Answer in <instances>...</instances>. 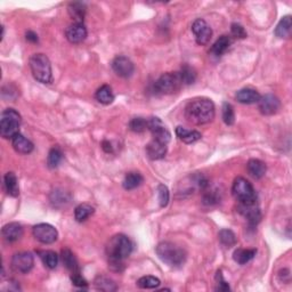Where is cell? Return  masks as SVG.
Returning <instances> with one entry per match:
<instances>
[{"label": "cell", "instance_id": "obj_16", "mask_svg": "<svg viewBox=\"0 0 292 292\" xmlns=\"http://www.w3.org/2000/svg\"><path fill=\"white\" fill-rule=\"evenodd\" d=\"M1 234L7 242H16L23 236V227L18 222H9V224L3 226Z\"/></svg>", "mask_w": 292, "mask_h": 292}, {"label": "cell", "instance_id": "obj_33", "mask_svg": "<svg viewBox=\"0 0 292 292\" xmlns=\"http://www.w3.org/2000/svg\"><path fill=\"white\" fill-rule=\"evenodd\" d=\"M63 160V153H62L61 148L57 147V146H54V147L50 149L48 153V158H47V164L50 169H55L60 166V163Z\"/></svg>", "mask_w": 292, "mask_h": 292}, {"label": "cell", "instance_id": "obj_32", "mask_svg": "<svg viewBox=\"0 0 292 292\" xmlns=\"http://www.w3.org/2000/svg\"><path fill=\"white\" fill-rule=\"evenodd\" d=\"M40 258L43 262V265L49 269H54L57 267L58 265V255L54 251L47 250V251H40L39 253Z\"/></svg>", "mask_w": 292, "mask_h": 292}, {"label": "cell", "instance_id": "obj_20", "mask_svg": "<svg viewBox=\"0 0 292 292\" xmlns=\"http://www.w3.org/2000/svg\"><path fill=\"white\" fill-rule=\"evenodd\" d=\"M12 143L14 149H15L17 153H21V154H29V153H31L35 148L34 144L21 134H17L16 136H14L12 138Z\"/></svg>", "mask_w": 292, "mask_h": 292}, {"label": "cell", "instance_id": "obj_3", "mask_svg": "<svg viewBox=\"0 0 292 292\" xmlns=\"http://www.w3.org/2000/svg\"><path fill=\"white\" fill-rule=\"evenodd\" d=\"M155 253L164 264L174 268L182 267L187 258V254L182 247L173 242H168V241L159 243Z\"/></svg>", "mask_w": 292, "mask_h": 292}, {"label": "cell", "instance_id": "obj_19", "mask_svg": "<svg viewBox=\"0 0 292 292\" xmlns=\"http://www.w3.org/2000/svg\"><path fill=\"white\" fill-rule=\"evenodd\" d=\"M49 199H50V202H52V204L55 208H63V207H67L68 204L71 202L72 196L70 193L64 191V189L56 188L50 193Z\"/></svg>", "mask_w": 292, "mask_h": 292}, {"label": "cell", "instance_id": "obj_35", "mask_svg": "<svg viewBox=\"0 0 292 292\" xmlns=\"http://www.w3.org/2000/svg\"><path fill=\"white\" fill-rule=\"evenodd\" d=\"M160 284H161V282H160L158 277L151 275L143 276L137 281V287L141 288V289H156Z\"/></svg>", "mask_w": 292, "mask_h": 292}, {"label": "cell", "instance_id": "obj_40", "mask_svg": "<svg viewBox=\"0 0 292 292\" xmlns=\"http://www.w3.org/2000/svg\"><path fill=\"white\" fill-rule=\"evenodd\" d=\"M158 198H159L160 207L164 208V207L168 206V203H169L170 194H169V191H168V187L166 185L160 184L158 186Z\"/></svg>", "mask_w": 292, "mask_h": 292}, {"label": "cell", "instance_id": "obj_43", "mask_svg": "<svg viewBox=\"0 0 292 292\" xmlns=\"http://www.w3.org/2000/svg\"><path fill=\"white\" fill-rule=\"evenodd\" d=\"M216 282H217V291H229L231 288H229V284L224 280V277L221 275V272L218 271L216 275Z\"/></svg>", "mask_w": 292, "mask_h": 292}, {"label": "cell", "instance_id": "obj_37", "mask_svg": "<svg viewBox=\"0 0 292 292\" xmlns=\"http://www.w3.org/2000/svg\"><path fill=\"white\" fill-rule=\"evenodd\" d=\"M180 74L182 85H192V83H194L196 79V73L194 71V69L189 67V65H184L180 71Z\"/></svg>", "mask_w": 292, "mask_h": 292}, {"label": "cell", "instance_id": "obj_15", "mask_svg": "<svg viewBox=\"0 0 292 292\" xmlns=\"http://www.w3.org/2000/svg\"><path fill=\"white\" fill-rule=\"evenodd\" d=\"M65 36L71 43H80L87 38V29L83 23H73L65 30Z\"/></svg>", "mask_w": 292, "mask_h": 292}, {"label": "cell", "instance_id": "obj_14", "mask_svg": "<svg viewBox=\"0 0 292 292\" xmlns=\"http://www.w3.org/2000/svg\"><path fill=\"white\" fill-rule=\"evenodd\" d=\"M237 210H239V213L242 215L244 218L248 219V221H249L251 225H257L258 222L260 221L261 214L257 202L246 203V204L239 203Z\"/></svg>", "mask_w": 292, "mask_h": 292}, {"label": "cell", "instance_id": "obj_39", "mask_svg": "<svg viewBox=\"0 0 292 292\" xmlns=\"http://www.w3.org/2000/svg\"><path fill=\"white\" fill-rule=\"evenodd\" d=\"M129 129L134 133H143L147 129V120L144 118H134L129 122Z\"/></svg>", "mask_w": 292, "mask_h": 292}, {"label": "cell", "instance_id": "obj_21", "mask_svg": "<svg viewBox=\"0 0 292 292\" xmlns=\"http://www.w3.org/2000/svg\"><path fill=\"white\" fill-rule=\"evenodd\" d=\"M247 170L250 176L255 178V180H260V178L265 176L267 167H266L265 162L260 161V160L251 159L247 163Z\"/></svg>", "mask_w": 292, "mask_h": 292}, {"label": "cell", "instance_id": "obj_38", "mask_svg": "<svg viewBox=\"0 0 292 292\" xmlns=\"http://www.w3.org/2000/svg\"><path fill=\"white\" fill-rule=\"evenodd\" d=\"M222 120L227 126H232L235 122L234 109L227 102L222 104Z\"/></svg>", "mask_w": 292, "mask_h": 292}, {"label": "cell", "instance_id": "obj_44", "mask_svg": "<svg viewBox=\"0 0 292 292\" xmlns=\"http://www.w3.org/2000/svg\"><path fill=\"white\" fill-rule=\"evenodd\" d=\"M71 281H72L73 286H75L78 288H87V287H88V283H87V281L83 279L81 275H80L79 272L78 273H72Z\"/></svg>", "mask_w": 292, "mask_h": 292}, {"label": "cell", "instance_id": "obj_11", "mask_svg": "<svg viewBox=\"0 0 292 292\" xmlns=\"http://www.w3.org/2000/svg\"><path fill=\"white\" fill-rule=\"evenodd\" d=\"M192 31L195 36L196 43H199L201 46L207 45L210 41L211 36H213V30H211V28L202 18H198L192 24Z\"/></svg>", "mask_w": 292, "mask_h": 292}, {"label": "cell", "instance_id": "obj_2", "mask_svg": "<svg viewBox=\"0 0 292 292\" xmlns=\"http://www.w3.org/2000/svg\"><path fill=\"white\" fill-rule=\"evenodd\" d=\"M184 114L186 120L192 125H206L215 118V104L209 98H195L186 105Z\"/></svg>", "mask_w": 292, "mask_h": 292}, {"label": "cell", "instance_id": "obj_36", "mask_svg": "<svg viewBox=\"0 0 292 292\" xmlns=\"http://www.w3.org/2000/svg\"><path fill=\"white\" fill-rule=\"evenodd\" d=\"M95 287H96V289L102 291L111 292L116 290L115 283L112 280H110L109 277L105 276H97L96 280H95Z\"/></svg>", "mask_w": 292, "mask_h": 292}, {"label": "cell", "instance_id": "obj_42", "mask_svg": "<svg viewBox=\"0 0 292 292\" xmlns=\"http://www.w3.org/2000/svg\"><path fill=\"white\" fill-rule=\"evenodd\" d=\"M231 31H232V35L234 36L235 38H239V39L247 38V31L244 30V28L241 24L233 23L232 28H231Z\"/></svg>", "mask_w": 292, "mask_h": 292}, {"label": "cell", "instance_id": "obj_23", "mask_svg": "<svg viewBox=\"0 0 292 292\" xmlns=\"http://www.w3.org/2000/svg\"><path fill=\"white\" fill-rule=\"evenodd\" d=\"M176 135L182 142H184L185 144L195 143V142L200 141L201 137H202V135H201L199 131L188 130L186 129V128H182L181 126L176 128Z\"/></svg>", "mask_w": 292, "mask_h": 292}, {"label": "cell", "instance_id": "obj_27", "mask_svg": "<svg viewBox=\"0 0 292 292\" xmlns=\"http://www.w3.org/2000/svg\"><path fill=\"white\" fill-rule=\"evenodd\" d=\"M61 257H62V261H63L64 266L69 269V271L72 272V273H78L79 272L78 260H76L75 256L73 255V253L70 249H63V250H62Z\"/></svg>", "mask_w": 292, "mask_h": 292}, {"label": "cell", "instance_id": "obj_7", "mask_svg": "<svg viewBox=\"0 0 292 292\" xmlns=\"http://www.w3.org/2000/svg\"><path fill=\"white\" fill-rule=\"evenodd\" d=\"M232 193L239 203H254L257 202V193L253 184L243 177H237L233 182Z\"/></svg>", "mask_w": 292, "mask_h": 292}, {"label": "cell", "instance_id": "obj_10", "mask_svg": "<svg viewBox=\"0 0 292 292\" xmlns=\"http://www.w3.org/2000/svg\"><path fill=\"white\" fill-rule=\"evenodd\" d=\"M35 259L30 253H18L13 256L12 267L15 272L27 274L34 268Z\"/></svg>", "mask_w": 292, "mask_h": 292}, {"label": "cell", "instance_id": "obj_31", "mask_svg": "<svg viewBox=\"0 0 292 292\" xmlns=\"http://www.w3.org/2000/svg\"><path fill=\"white\" fill-rule=\"evenodd\" d=\"M94 208L88 203H81L74 209V217L75 220L82 222L88 219L91 215L94 214Z\"/></svg>", "mask_w": 292, "mask_h": 292}, {"label": "cell", "instance_id": "obj_5", "mask_svg": "<svg viewBox=\"0 0 292 292\" xmlns=\"http://www.w3.org/2000/svg\"><path fill=\"white\" fill-rule=\"evenodd\" d=\"M21 115L20 113L14 109H6L2 111L0 116V135L3 138H13L20 134L21 126Z\"/></svg>", "mask_w": 292, "mask_h": 292}, {"label": "cell", "instance_id": "obj_34", "mask_svg": "<svg viewBox=\"0 0 292 292\" xmlns=\"http://www.w3.org/2000/svg\"><path fill=\"white\" fill-rule=\"evenodd\" d=\"M218 239L222 246L226 248H232L236 244V236L231 229H221L218 233Z\"/></svg>", "mask_w": 292, "mask_h": 292}, {"label": "cell", "instance_id": "obj_41", "mask_svg": "<svg viewBox=\"0 0 292 292\" xmlns=\"http://www.w3.org/2000/svg\"><path fill=\"white\" fill-rule=\"evenodd\" d=\"M219 201H220V196L217 194V191H206L203 194V203L207 206H213V204L218 203Z\"/></svg>", "mask_w": 292, "mask_h": 292}, {"label": "cell", "instance_id": "obj_30", "mask_svg": "<svg viewBox=\"0 0 292 292\" xmlns=\"http://www.w3.org/2000/svg\"><path fill=\"white\" fill-rule=\"evenodd\" d=\"M95 97L96 100L100 102L101 104L109 105L111 104L113 101H114V94H113L112 88L108 85L102 86L101 88H98L96 94H95Z\"/></svg>", "mask_w": 292, "mask_h": 292}, {"label": "cell", "instance_id": "obj_26", "mask_svg": "<svg viewBox=\"0 0 292 292\" xmlns=\"http://www.w3.org/2000/svg\"><path fill=\"white\" fill-rule=\"evenodd\" d=\"M291 27H292V20L290 15H287L281 18L279 24L276 25L274 34L277 38H289L291 34Z\"/></svg>", "mask_w": 292, "mask_h": 292}, {"label": "cell", "instance_id": "obj_8", "mask_svg": "<svg viewBox=\"0 0 292 292\" xmlns=\"http://www.w3.org/2000/svg\"><path fill=\"white\" fill-rule=\"evenodd\" d=\"M32 232H34V236L36 239L43 244H52L56 242L58 237L57 229L50 224H46V222L36 225Z\"/></svg>", "mask_w": 292, "mask_h": 292}, {"label": "cell", "instance_id": "obj_24", "mask_svg": "<svg viewBox=\"0 0 292 292\" xmlns=\"http://www.w3.org/2000/svg\"><path fill=\"white\" fill-rule=\"evenodd\" d=\"M68 12L74 23H82L86 15V5L82 2H71L68 7Z\"/></svg>", "mask_w": 292, "mask_h": 292}, {"label": "cell", "instance_id": "obj_13", "mask_svg": "<svg viewBox=\"0 0 292 292\" xmlns=\"http://www.w3.org/2000/svg\"><path fill=\"white\" fill-rule=\"evenodd\" d=\"M258 108L264 115H273L279 112L281 108V102L276 96L272 94H267L261 96L258 102Z\"/></svg>", "mask_w": 292, "mask_h": 292}, {"label": "cell", "instance_id": "obj_18", "mask_svg": "<svg viewBox=\"0 0 292 292\" xmlns=\"http://www.w3.org/2000/svg\"><path fill=\"white\" fill-rule=\"evenodd\" d=\"M260 94L257 90L251 88H243L239 90L235 95L236 101L241 104H255L260 100Z\"/></svg>", "mask_w": 292, "mask_h": 292}, {"label": "cell", "instance_id": "obj_9", "mask_svg": "<svg viewBox=\"0 0 292 292\" xmlns=\"http://www.w3.org/2000/svg\"><path fill=\"white\" fill-rule=\"evenodd\" d=\"M147 129L151 131L152 137L154 141L161 142L163 144H167L170 142L171 135L168 130V128L164 126V123L159 118H153L147 120Z\"/></svg>", "mask_w": 292, "mask_h": 292}, {"label": "cell", "instance_id": "obj_22", "mask_svg": "<svg viewBox=\"0 0 292 292\" xmlns=\"http://www.w3.org/2000/svg\"><path fill=\"white\" fill-rule=\"evenodd\" d=\"M3 184H5V188L7 194L13 196V198H16V196L20 195V187H18V181L16 175L9 171L5 175V178H3Z\"/></svg>", "mask_w": 292, "mask_h": 292}, {"label": "cell", "instance_id": "obj_28", "mask_svg": "<svg viewBox=\"0 0 292 292\" xmlns=\"http://www.w3.org/2000/svg\"><path fill=\"white\" fill-rule=\"evenodd\" d=\"M257 250L256 249H237L233 254L234 261L240 265H246L255 258Z\"/></svg>", "mask_w": 292, "mask_h": 292}, {"label": "cell", "instance_id": "obj_45", "mask_svg": "<svg viewBox=\"0 0 292 292\" xmlns=\"http://www.w3.org/2000/svg\"><path fill=\"white\" fill-rule=\"evenodd\" d=\"M27 40L32 43L38 42V35L35 34L34 31H28L27 32Z\"/></svg>", "mask_w": 292, "mask_h": 292}, {"label": "cell", "instance_id": "obj_6", "mask_svg": "<svg viewBox=\"0 0 292 292\" xmlns=\"http://www.w3.org/2000/svg\"><path fill=\"white\" fill-rule=\"evenodd\" d=\"M182 86L180 72H168L154 82L153 91L158 95H171L178 93Z\"/></svg>", "mask_w": 292, "mask_h": 292}, {"label": "cell", "instance_id": "obj_17", "mask_svg": "<svg viewBox=\"0 0 292 292\" xmlns=\"http://www.w3.org/2000/svg\"><path fill=\"white\" fill-rule=\"evenodd\" d=\"M167 154V144L152 140L146 145V155L151 160H161Z\"/></svg>", "mask_w": 292, "mask_h": 292}, {"label": "cell", "instance_id": "obj_29", "mask_svg": "<svg viewBox=\"0 0 292 292\" xmlns=\"http://www.w3.org/2000/svg\"><path fill=\"white\" fill-rule=\"evenodd\" d=\"M143 181H144V178L140 173H135V171H131V173H128L125 176V180H123V182H122L123 188L128 189V191H130V189H134V188H137L138 186L142 185Z\"/></svg>", "mask_w": 292, "mask_h": 292}, {"label": "cell", "instance_id": "obj_46", "mask_svg": "<svg viewBox=\"0 0 292 292\" xmlns=\"http://www.w3.org/2000/svg\"><path fill=\"white\" fill-rule=\"evenodd\" d=\"M102 147H103V149L107 153H111L113 151V147H112V144L110 143V142L108 141H104L103 143H102Z\"/></svg>", "mask_w": 292, "mask_h": 292}, {"label": "cell", "instance_id": "obj_25", "mask_svg": "<svg viewBox=\"0 0 292 292\" xmlns=\"http://www.w3.org/2000/svg\"><path fill=\"white\" fill-rule=\"evenodd\" d=\"M232 45V38L228 36H221L216 42L214 43L213 47L210 49V54L214 55V56H221L222 54L226 53L229 47Z\"/></svg>", "mask_w": 292, "mask_h": 292}, {"label": "cell", "instance_id": "obj_12", "mask_svg": "<svg viewBox=\"0 0 292 292\" xmlns=\"http://www.w3.org/2000/svg\"><path fill=\"white\" fill-rule=\"evenodd\" d=\"M112 69L121 78H129L135 71L134 63L126 56H116L112 61Z\"/></svg>", "mask_w": 292, "mask_h": 292}, {"label": "cell", "instance_id": "obj_1", "mask_svg": "<svg viewBox=\"0 0 292 292\" xmlns=\"http://www.w3.org/2000/svg\"><path fill=\"white\" fill-rule=\"evenodd\" d=\"M134 246L130 239L123 234H116L109 241L107 255L109 266L113 272H122L125 269V259L133 253Z\"/></svg>", "mask_w": 292, "mask_h": 292}, {"label": "cell", "instance_id": "obj_4", "mask_svg": "<svg viewBox=\"0 0 292 292\" xmlns=\"http://www.w3.org/2000/svg\"><path fill=\"white\" fill-rule=\"evenodd\" d=\"M32 75L41 83H52L53 72L49 58L45 54H34L29 60Z\"/></svg>", "mask_w": 292, "mask_h": 292}]
</instances>
